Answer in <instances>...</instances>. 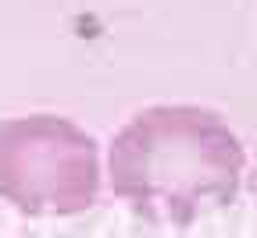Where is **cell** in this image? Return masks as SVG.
Wrapping results in <instances>:
<instances>
[{"label":"cell","mask_w":257,"mask_h":238,"mask_svg":"<svg viewBox=\"0 0 257 238\" xmlns=\"http://www.w3.org/2000/svg\"><path fill=\"white\" fill-rule=\"evenodd\" d=\"M100 196V150L57 114L0 121V199L29 217H75Z\"/></svg>","instance_id":"cell-2"},{"label":"cell","mask_w":257,"mask_h":238,"mask_svg":"<svg viewBox=\"0 0 257 238\" xmlns=\"http://www.w3.org/2000/svg\"><path fill=\"white\" fill-rule=\"evenodd\" d=\"M243 142L214 110L157 104L111 142V192L154 224H193L239 192Z\"/></svg>","instance_id":"cell-1"}]
</instances>
